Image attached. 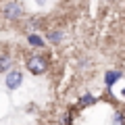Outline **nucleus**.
<instances>
[{
  "instance_id": "f257e3e1",
  "label": "nucleus",
  "mask_w": 125,
  "mask_h": 125,
  "mask_svg": "<svg viewBox=\"0 0 125 125\" xmlns=\"http://www.w3.org/2000/svg\"><path fill=\"white\" fill-rule=\"evenodd\" d=\"M27 69H29V73H33V75H40V73L46 71V61L42 56H31L29 61H27Z\"/></svg>"
},
{
  "instance_id": "f03ea898",
  "label": "nucleus",
  "mask_w": 125,
  "mask_h": 125,
  "mask_svg": "<svg viewBox=\"0 0 125 125\" xmlns=\"http://www.w3.org/2000/svg\"><path fill=\"white\" fill-rule=\"evenodd\" d=\"M21 81H23V75H21V73H19V71H10L9 75H6V81H4V83H6V88H9V90H17L19 85H21Z\"/></svg>"
},
{
  "instance_id": "7ed1b4c3",
  "label": "nucleus",
  "mask_w": 125,
  "mask_h": 125,
  "mask_svg": "<svg viewBox=\"0 0 125 125\" xmlns=\"http://www.w3.org/2000/svg\"><path fill=\"white\" fill-rule=\"evenodd\" d=\"M4 15H6L9 19H19V17L23 15V9L17 4V2H10V4L4 6Z\"/></svg>"
},
{
  "instance_id": "20e7f679",
  "label": "nucleus",
  "mask_w": 125,
  "mask_h": 125,
  "mask_svg": "<svg viewBox=\"0 0 125 125\" xmlns=\"http://www.w3.org/2000/svg\"><path fill=\"white\" fill-rule=\"evenodd\" d=\"M27 42H29L31 46H38V48L44 46V40H42L40 36H36V33H29V36H27Z\"/></svg>"
},
{
  "instance_id": "39448f33",
  "label": "nucleus",
  "mask_w": 125,
  "mask_h": 125,
  "mask_svg": "<svg viewBox=\"0 0 125 125\" xmlns=\"http://www.w3.org/2000/svg\"><path fill=\"white\" fill-rule=\"evenodd\" d=\"M119 77H121V73H119V71H108V73H106V77H104V79H106V85H113L117 79H119Z\"/></svg>"
},
{
  "instance_id": "423d86ee",
  "label": "nucleus",
  "mask_w": 125,
  "mask_h": 125,
  "mask_svg": "<svg viewBox=\"0 0 125 125\" xmlns=\"http://www.w3.org/2000/svg\"><path fill=\"white\" fill-rule=\"evenodd\" d=\"M9 65H10V61L6 56H0V73H4V71H9Z\"/></svg>"
},
{
  "instance_id": "0eeeda50",
  "label": "nucleus",
  "mask_w": 125,
  "mask_h": 125,
  "mask_svg": "<svg viewBox=\"0 0 125 125\" xmlns=\"http://www.w3.org/2000/svg\"><path fill=\"white\" fill-rule=\"evenodd\" d=\"M92 102H94V96H92V94H85V96H81V100H79L81 106H88V104H92Z\"/></svg>"
},
{
  "instance_id": "6e6552de",
  "label": "nucleus",
  "mask_w": 125,
  "mask_h": 125,
  "mask_svg": "<svg viewBox=\"0 0 125 125\" xmlns=\"http://www.w3.org/2000/svg\"><path fill=\"white\" fill-rule=\"evenodd\" d=\"M61 38H62V33H61V31H56V29L48 33V40L50 42H61Z\"/></svg>"
},
{
  "instance_id": "1a4fd4ad",
  "label": "nucleus",
  "mask_w": 125,
  "mask_h": 125,
  "mask_svg": "<svg viewBox=\"0 0 125 125\" xmlns=\"http://www.w3.org/2000/svg\"><path fill=\"white\" fill-rule=\"evenodd\" d=\"M36 2H44V0H36Z\"/></svg>"
}]
</instances>
